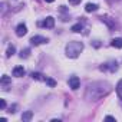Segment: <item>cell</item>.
<instances>
[{"instance_id": "cell-7", "label": "cell", "mask_w": 122, "mask_h": 122, "mask_svg": "<svg viewBox=\"0 0 122 122\" xmlns=\"http://www.w3.org/2000/svg\"><path fill=\"white\" fill-rule=\"evenodd\" d=\"M39 26H43V27H46V29H52V27L55 26V19H53L52 16H47L42 23H39Z\"/></svg>"}, {"instance_id": "cell-12", "label": "cell", "mask_w": 122, "mask_h": 122, "mask_svg": "<svg viewBox=\"0 0 122 122\" xmlns=\"http://www.w3.org/2000/svg\"><path fill=\"white\" fill-rule=\"evenodd\" d=\"M111 45H112L113 47H116V49H122V37H115V39H112Z\"/></svg>"}, {"instance_id": "cell-13", "label": "cell", "mask_w": 122, "mask_h": 122, "mask_svg": "<svg viewBox=\"0 0 122 122\" xmlns=\"http://www.w3.org/2000/svg\"><path fill=\"white\" fill-rule=\"evenodd\" d=\"M98 7H99V6H98L96 3H88V5L85 6V10H86L88 13H91V12H96Z\"/></svg>"}, {"instance_id": "cell-22", "label": "cell", "mask_w": 122, "mask_h": 122, "mask_svg": "<svg viewBox=\"0 0 122 122\" xmlns=\"http://www.w3.org/2000/svg\"><path fill=\"white\" fill-rule=\"evenodd\" d=\"M5 108H6V101L2 99V101H0V109H5Z\"/></svg>"}, {"instance_id": "cell-16", "label": "cell", "mask_w": 122, "mask_h": 122, "mask_svg": "<svg viewBox=\"0 0 122 122\" xmlns=\"http://www.w3.org/2000/svg\"><path fill=\"white\" fill-rule=\"evenodd\" d=\"M32 79H35V81H45L46 78L42 73H39V72H33L32 73Z\"/></svg>"}, {"instance_id": "cell-20", "label": "cell", "mask_w": 122, "mask_h": 122, "mask_svg": "<svg viewBox=\"0 0 122 122\" xmlns=\"http://www.w3.org/2000/svg\"><path fill=\"white\" fill-rule=\"evenodd\" d=\"M16 109H17V105H12V106L9 108L7 112H10V113H16Z\"/></svg>"}, {"instance_id": "cell-19", "label": "cell", "mask_w": 122, "mask_h": 122, "mask_svg": "<svg viewBox=\"0 0 122 122\" xmlns=\"http://www.w3.org/2000/svg\"><path fill=\"white\" fill-rule=\"evenodd\" d=\"M45 82H46V83H47V85H49L50 88H53V86H56V82H55L53 79H50V78H46V79H45Z\"/></svg>"}, {"instance_id": "cell-5", "label": "cell", "mask_w": 122, "mask_h": 122, "mask_svg": "<svg viewBox=\"0 0 122 122\" xmlns=\"http://www.w3.org/2000/svg\"><path fill=\"white\" fill-rule=\"evenodd\" d=\"M99 69H101V71H111V72H115V71H118V63L112 60V62H108V63L102 65Z\"/></svg>"}, {"instance_id": "cell-8", "label": "cell", "mask_w": 122, "mask_h": 122, "mask_svg": "<svg viewBox=\"0 0 122 122\" xmlns=\"http://www.w3.org/2000/svg\"><path fill=\"white\" fill-rule=\"evenodd\" d=\"M26 33H27V27H26V25H25V23L17 25V27H16V35H17L19 37H23Z\"/></svg>"}, {"instance_id": "cell-4", "label": "cell", "mask_w": 122, "mask_h": 122, "mask_svg": "<svg viewBox=\"0 0 122 122\" xmlns=\"http://www.w3.org/2000/svg\"><path fill=\"white\" fill-rule=\"evenodd\" d=\"M0 85H2V89L3 91H9V88L12 86V79L7 75H3L2 76V81H0Z\"/></svg>"}, {"instance_id": "cell-14", "label": "cell", "mask_w": 122, "mask_h": 122, "mask_svg": "<svg viewBox=\"0 0 122 122\" xmlns=\"http://www.w3.org/2000/svg\"><path fill=\"white\" fill-rule=\"evenodd\" d=\"M82 29H83V25H82V23H76V25L72 26L71 30H72L73 33H79V32H82Z\"/></svg>"}, {"instance_id": "cell-15", "label": "cell", "mask_w": 122, "mask_h": 122, "mask_svg": "<svg viewBox=\"0 0 122 122\" xmlns=\"http://www.w3.org/2000/svg\"><path fill=\"white\" fill-rule=\"evenodd\" d=\"M116 95H118V98L122 101V79L118 82V85H116Z\"/></svg>"}, {"instance_id": "cell-23", "label": "cell", "mask_w": 122, "mask_h": 122, "mask_svg": "<svg viewBox=\"0 0 122 122\" xmlns=\"http://www.w3.org/2000/svg\"><path fill=\"white\" fill-rule=\"evenodd\" d=\"M69 3H71V5H79L81 0H69Z\"/></svg>"}, {"instance_id": "cell-10", "label": "cell", "mask_w": 122, "mask_h": 122, "mask_svg": "<svg viewBox=\"0 0 122 122\" xmlns=\"http://www.w3.org/2000/svg\"><path fill=\"white\" fill-rule=\"evenodd\" d=\"M25 73H26V71L23 66H16L13 69V76H16V78H22V76H25Z\"/></svg>"}, {"instance_id": "cell-18", "label": "cell", "mask_w": 122, "mask_h": 122, "mask_svg": "<svg viewBox=\"0 0 122 122\" xmlns=\"http://www.w3.org/2000/svg\"><path fill=\"white\" fill-rule=\"evenodd\" d=\"M29 55H30V49H22V52H20V57L22 59L29 57Z\"/></svg>"}, {"instance_id": "cell-26", "label": "cell", "mask_w": 122, "mask_h": 122, "mask_svg": "<svg viewBox=\"0 0 122 122\" xmlns=\"http://www.w3.org/2000/svg\"><path fill=\"white\" fill-rule=\"evenodd\" d=\"M45 2H46V3H53L55 0H45Z\"/></svg>"}, {"instance_id": "cell-9", "label": "cell", "mask_w": 122, "mask_h": 122, "mask_svg": "<svg viewBox=\"0 0 122 122\" xmlns=\"http://www.w3.org/2000/svg\"><path fill=\"white\" fill-rule=\"evenodd\" d=\"M99 19H101V20H102L103 23H106L109 29H115L116 23H115V20H113V19H111V17H108V16H101Z\"/></svg>"}, {"instance_id": "cell-21", "label": "cell", "mask_w": 122, "mask_h": 122, "mask_svg": "<svg viewBox=\"0 0 122 122\" xmlns=\"http://www.w3.org/2000/svg\"><path fill=\"white\" fill-rule=\"evenodd\" d=\"M6 10H7V5H6V3H2V15H3V16H5Z\"/></svg>"}, {"instance_id": "cell-24", "label": "cell", "mask_w": 122, "mask_h": 122, "mask_svg": "<svg viewBox=\"0 0 122 122\" xmlns=\"http://www.w3.org/2000/svg\"><path fill=\"white\" fill-rule=\"evenodd\" d=\"M105 119H106V121H115V118H113V116H106Z\"/></svg>"}, {"instance_id": "cell-25", "label": "cell", "mask_w": 122, "mask_h": 122, "mask_svg": "<svg viewBox=\"0 0 122 122\" xmlns=\"http://www.w3.org/2000/svg\"><path fill=\"white\" fill-rule=\"evenodd\" d=\"M109 3H115V2H119V0H108Z\"/></svg>"}, {"instance_id": "cell-2", "label": "cell", "mask_w": 122, "mask_h": 122, "mask_svg": "<svg viewBox=\"0 0 122 122\" xmlns=\"http://www.w3.org/2000/svg\"><path fill=\"white\" fill-rule=\"evenodd\" d=\"M83 50V43L82 42H78V40H73V42H69L65 47V52H66V56L68 57H78L79 53Z\"/></svg>"}, {"instance_id": "cell-11", "label": "cell", "mask_w": 122, "mask_h": 122, "mask_svg": "<svg viewBox=\"0 0 122 122\" xmlns=\"http://www.w3.org/2000/svg\"><path fill=\"white\" fill-rule=\"evenodd\" d=\"M32 118H33V112H32V111H26V112H23V115H22V121H23V122L32 121Z\"/></svg>"}, {"instance_id": "cell-17", "label": "cell", "mask_w": 122, "mask_h": 122, "mask_svg": "<svg viewBox=\"0 0 122 122\" xmlns=\"http://www.w3.org/2000/svg\"><path fill=\"white\" fill-rule=\"evenodd\" d=\"M15 53H16V47H15L13 45H10V46L7 47V52H6V56H7V57H10V56H13Z\"/></svg>"}, {"instance_id": "cell-1", "label": "cell", "mask_w": 122, "mask_h": 122, "mask_svg": "<svg viewBox=\"0 0 122 122\" xmlns=\"http://www.w3.org/2000/svg\"><path fill=\"white\" fill-rule=\"evenodd\" d=\"M112 92V86L108 82L99 81V82H92L88 85L86 92H85V99L88 102H96L102 98H105L106 95H109Z\"/></svg>"}, {"instance_id": "cell-3", "label": "cell", "mask_w": 122, "mask_h": 122, "mask_svg": "<svg viewBox=\"0 0 122 122\" xmlns=\"http://www.w3.org/2000/svg\"><path fill=\"white\" fill-rule=\"evenodd\" d=\"M47 42H49L47 37H45V36H39V35H36V36H33V37L30 39V43H32L33 46H39V45H42V43H47Z\"/></svg>"}, {"instance_id": "cell-6", "label": "cell", "mask_w": 122, "mask_h": 122, "mask_svg": "<svg viewBox=\"0 0 122 122\" xmlns=\"http://www.w3.org/2000/svg\"><path fill=\"white\" fill-rule=\"evenodd\" d=\"M79 86H81L79 78H78V76H71V78H69V88H71L72 91H76V89H79Z\"/></svg>"}]
</instances>
